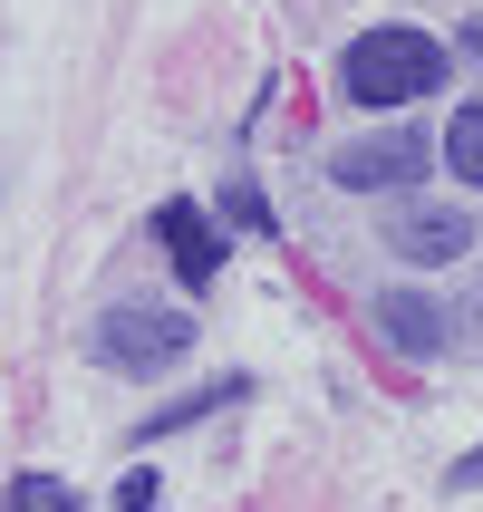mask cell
Returning <instances> with one entry per match:
<instances>
[{
    "label": "cell",
    "mask_w": 483,
    "mask_h": 512,
    "mask_svg": "<svg viewBox=\"0 0 483 512\" xmlns=\"http://www.w3.org/2000/svg\"><path fill=\"white\" fill-rule=\"evenodd\" d=\"M445 165H455L464 184H483V97L455 116V126H445Z\"/></svg>",
    "instance_id": "obj_8"
},
{
    "label": "cell",
    "mask_w": 483,
    "mask_h": 512,
    "mask_svg": "<svg viewBox=\"0 0 483 512\" xmlns=\"http://www.w3.org/2000/svg\"><path fill=\"white\" fill-rule=\"evenodd\" d=\"M329 174H339V184H358V194H387V184H416V174H426V136H416V126H387V136H358V145H339V155H329Z\"/></svg>",
    "instance_id": "obj_3"
},
{
    "label": "cell",
    "mask_w": 483,
    "mask_h": 512,
    "mask_svg": "<svg viewBox=\"0 0 483 512\" xmlns=\"http://www.w3.org/2000/svg\"><path fill=\"white\" fill-rule=\"evenodd\" d=\"M0 512H78V493L58 484V474H10V493H0Z\"/></svg>",
    "instance_id": "obj_7"
},
{
    "label": "cell",
    "mask_w": 483,
    "mask_h": 512,
    "mask_svg": "<svg viewBox=\"0 0 483 512\" xmlns=\"http://www.w3.org/2000/svg\"><path fill=\"white\" fill-rule=\"evenodd\" d=\"M155 242L174 252V271H184L194 290L223 271V223H213V213H194V203H155Z\"/></svg>",
    "instance_id": "obj_4"
},
{
    "label": "cell",
    "mask_w": 483,
    "mask_h": 512,
    "mask_svg": "<svg viewBox=\"0 0 483 512\" xmlns=\"http://www.w3.org/2000/svg\"><path fill=\"white\" fill-rule=\"evenodd\" d=\"M474 484H483V445H474V455L455 464V474H445V493H474Z\"/></svg>",
    "instance_id": "obj_9"
},
{
    "label": "cell",
    "mask_w": 483,
    "mask_h": 512,
    "mask_svg": "<svg viewBox=\"0 0 483 512\" xmlns=\"http://www.w3.org/2000/svg\"><path fill=\"white\" fill-rule=\"evenodd\" d=\"M377 329L397 348H445V310H435L426 290H387V300H377Z\"/></svg>",
    "instance_id": "obj_6"
},
{
    "label": "cell",
    "mask_w": 483,
    "mask_h": 512,
    "mask_svg": "<svg viewBox=\"0 0 483 512\" xmlns=\"http://www.w3.org/2000/svg\"><path fill=\"white\" fill-rule=\"evenodd\" d=\"M194 348V319H174V310H107L97 319V358H107L116 377H155L174 368Z\"/></svg>",
    "instance_id": "obj_2"
},
{
    "label": "cell",
    "mask_w": 483,
    "mask_h": 512,
    "mask_svg": "<svg viewBox=\"0 0 483 512\" xmlns=\"http://www.w3.org/2000/svg\"><path fill=\"white\" fill-rule=\"evenodd\" d=\"M387 242H397L406 261H455L464 242H474V223H464V213H445V203H435V213H397V232H387Z\"/></svg>",
    "instance_id": "obj_5"
},
{
    "label": "cell",
    "mask_w": 483,
    "mask_h": 512,
    "mask_svg": "<svg viewBox=\"0 0 483 512\" xmlns=\"http://www.w3.org/2000/svg\"><path fill=\"white\" fill-rule=\"evenodd\" d=\"M445 78V39H426V29H358L339 58V87H348V107H416L426 87Z\"/></svg>",
    "instance_id": "obj_1"
}]
</instances>
